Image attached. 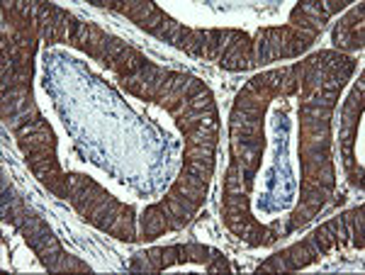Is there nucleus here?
<instances>
[{
	"mask_svg": "<svg viewBox=\"0 0 365 275\" xmlns=\"http://www.w3.org/2000/svg\"><path fill=\"white\" fill-rule=\"evenodd\" d=\"M220 66L225 71H249L253 66V37L244 29H232V42H229Z\"/></svg>",
	"mask_w": 365,
	"mask_h": 275,
	"instance_id": "obj_1",
	"label": "nucleus"
},
{
	"mask_svg": "<svg viewBox=\"0 0 365 275\" xmlns=\"http://www.w3.org/2000/svg\"><path fill=\"white\" fill-rule=\"evenodd\" d=\"M146 63H149V58L141 54L139 49H134V46L129 44L127 49L113 61V71L120 76V81H125V78H132V76H137L141 68L146 66Z\"/></svg>",
	"mask_w": 365,
	"mask_h": 275,
	"instance_id": "obj_2",
	"label": "nucleus"
}]
</instances>
